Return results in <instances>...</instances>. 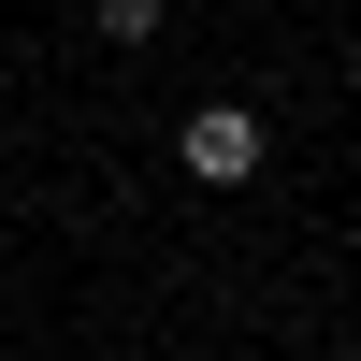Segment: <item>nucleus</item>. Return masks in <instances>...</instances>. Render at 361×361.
I'll return each mask as SVG.
<instances>
[{"instance_id": "nucleus-1", "label": "nucleus", "mask_w": 361, "mask_h": 361, "mask_svg": "<svg viewBox=\"0 0 361 361\" xmlns=\"http://www.w3.org/2000/svg\"><path fill=\"white\" fill-rule=\"evenodd\" d=\"M173 159H188V188H246L260 173V116L246 102H202L188 130H173Z\"/></svg>"}, {"instance_id": "nucleus-2", "label": "nucleus", "mask_w": 361, "mask_h": 361, "mask_svg": "<svg viewBox=\"0 0 361 361\" xmlns=\"http://www.w3.org/2000/svg\"><path fill=\"white\" fill-rule=\"evenodd\" d=\"M102 15V44H159V0H87Z\"/></svg>"}]
</instances>
